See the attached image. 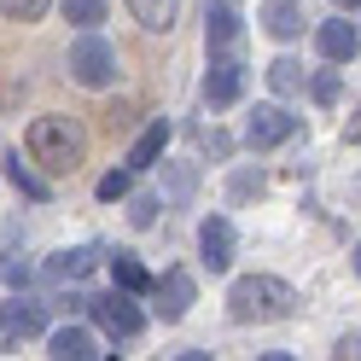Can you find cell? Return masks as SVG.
<instances>
[{
    "instance_id": "22",
    "label": "cell",
    "mask_w": 361,
    "mask_h": 361,
    "mask_svg": "<svg viewBox=\"0 0 361 361\" xmlns=\"http://www.w3.org/2000/svg\"><path fill=\"white\" fill-rule=\"evenodd\" d=\"M128 187H134V169H111L99 180V198H105V204H117V198H128Z\"/></svg>"
},
{
    "instance_id": "1",
    "label": "cell",
    "mask_w": 361,
    "mask_h": 361,
    "mask_svg": "<svg viewBox=\"0 0 361 361\" xmlns=\"http://www.w3.org/2000/svg\"><path fill=\"white\" fill-rule=\"evenodd\" d=\"M24 152L30 164H41L47 175H76L82 157H87V134L76 117H35L24 128Z\"/></svg>"
},
{
    "instance_id": "19",
    "label": "cell",
    "mask_w": 361,
    "mask_h": 361,
    "mask_svg": "<svg viewBox=\"0 0 361 361\" xmlns=\"http://www.w3.org/2000/svg\"><path fill=\"white\" fill-rule=\"evenodd\" d=\"M268 82H274V94H298V87H303V64L274 59V64H268Z\"/></svg>"
},
{
    "instance_id": "24",
    "label": "cell",
    "mask_w": 361,
    "mask_h": 361,
    "mask_svg": "<svg viewBox=\"0 0 361 361\" xmlns=\"http://www.w3.org/2000/svg\"><path fill=\"white\" fill-rule=\"evenodd\" d=\"M198 146H204L210 157H228V134H221V128H204V134H198Z\"/></svg>"
},
{
    "instance_id": "11",
    "label": "cell",
    "mask_w": 361,
    "mask_h": 361,
    "mask_svg": "<svg viewBox=\"0 0 361 361\" xmlns=\"http://www.w3.org/2000/svg\"><path fill=\"white\" fill-rule=\"evenodd\" d=\"M164 146H169V117H152L140 128V140L128 146V169H152L157 157H164Z\"/></svg>"
},
{
    "instance_id": "14",
    "label": "cell",
    "mask_w": 361,
    "mask_h": 361,
    "mask_svg": "<svg viewBox=\"0 0 361 361\" xmlns=\"http://www.w3.org/2000/svg\"><path fill=\"white\" fill-rule=\"evenodd\" d=\"M128 12H134V24H140V30H152V35H169V30H175L180 0H128Z\"/></svg>"
},
{
    "instance_id": "7",
    "label": "cell",
    "mask_w": 361,
    "mask_h": 361,
    "mask_svg": "<svg viewBox=\"0 0 361 361\" xmlns=\"http://www.w3.org/2000/svg\"><path fill=\"white\" fill-rule=\"evenodd\" d=\"M146 291L157 298V314H164V321H180V314L192 309V274H187V268H169V274L157 286H146Z\"/></svg>"
},
{
    "instance_id": "13",
    "label": "cell",
    "mask_w": 361,
    "mask_h": 361,
    "mask_svg": "<svg viewBox=\"0 0 361 361\" xmlns=\"http://www.w3.org/2000/svg\"><path fill=\"white\" fill-rule=\"evenodd\" d=\"M204 41H210L216 53L239 41V18H233V6H228V0H210V6H204Z\"/></svg>"
},
{
    "instance_id": "16",
    "label": "cell",
    "mask_w": 361,
    "mask_h": 361,
    "mask_svg": "<svg viewBox=\"0 0 361 361\" xmlns=\"http://www.w3.org/2000/svg\"><path fill=\"white\" fill-rule=\"evenodd\" d=\"M94 262H99V251H94V245H76V251H59V257L47 262V274H53V280H82Z\"/></svg>"
},
{
    "instance_id": "15",
    "label": "cell",
    "mask_w": 361,
    "mask_h": 361,
    "mask_svg": "<svg viewBox=\"0 0 361 361\" xmlns=\"http://www.w3.org/2000/svg\"><path fill=\"white\" fill-rule=\"evenodd\" d=\"M262 30L274 35V41H298V35H303V6H291V0H268Z\"/></svg>"
},
{
    "instance_id": "25",
    "label": "cell",
    "mask_w": 361,
    "mask_h": 361,
    "mask_svg": "<svg viewBox=\"0 0 361 361\" xmlns=\"http://www.w3.org/2000/svg\"><path fill=\"white\" fill-rule=\"evenodd\" d=\"M314 99H321V105H332V99H338V71L314 76Z\"/></svg>"
},
{
    "instance_id": "12",
    "label": "cell",
    "mask_w": 361,
    "mask_h": 361,
    "mask_svg": "<svg viewBox=\"0 0 361 361\" xmlns=\"http://www.w3.org/2000/svg\"><path fill=\"white\" fill-rule=\"evenodd\" d=\"M47 355H53V361H94V355H105V350L94 344V332H87V326H59Z\"/></svg>"
},
{
    "instance_id": "26",
    "label": "cell",
    "mask_w": 361,
    "mask_h": 361,
    "mask_svg": "<svg viewBox=\"0 0 361 361\" xmlns=\"http://www.w3.org/2000/svg\"><path fill=\"white\" fill-rule=\"evenodd\" d=\"M233 192H239V198H251V192H262V175H239V180H233Z\"/></svg>"
},
{
    "instance_id": "17",
    "label": "cell",
    "mask_w": 361,
    "mask_h": 361,
    "mask_svg": "<svg viewBox=\"0 0 361 361\" xmlns=\"http://www.w3.org/2000/svg\"><path fill=\"white\" fill-rule=\"evenodd\" d=\"M111 274H117V291H146V286H152V274L140 268L134 251H117V257H111Z\"/></svg>"
},
{
    "instance_id": "9",
    "label": "cell",
    "mask_w": 361,
    "mask_h": 361,
    "mask_svg": "<svg viewBox=\"0 0 361 361\" xmlns=\"http://www.w3.org/2000/svg\"><path fill=\"white\" fill-rule=\"evenodd\" d=\"M0 332H6V338H35V332H47V309L30 303V298L0 303Z\"/></svg>"
},
{
    "instance_id": "2",
    "label": "cell",
    "mask_w": 361,
    "mask_h": 361,
    "mask_svg": "<svg viewBox=\"0 0 361 361\" xmlns=\"http://www.w3.org/2000/svg\"><path fill=\"white\" fill-rule=\"evenodd\" d=\"M298 309V291H291L286 280L274 274H245L228 286V314L239 326H251V321H286V314Z\"/></svg>"
},
{
    "instance_id": "8",
    "label": "cell",
    "mask_w": 361,
    "mask_h": 361,
    "mask_svg": "<svg viewBox=\"0 0 361 361\" xmlns=\"http://www.w3.org/2000/svg\"><path fill=\"white\" fill-rule=\"evenodd\" d=\"M198 251H204L210 274L233 268V228H228V216H204V228H198Z\"/></svg>"
},
{
    "instance_id": "6",
    "label": "cell",
    "mask_w": 361,
    "mask_h": 361,
    "mask_svg": "<svg viewBox=\"0 0 361 361\" xmlns=\"http://www.w3.org/2000/svg\"><path fill=\"white\" fill-rule=\"evenodd\" d=\"M239 94H245V64L216 59V64H210V76H204V105H210V111H228Z\"/></svg>"
},
{
    "instance_id": "20",
    "label": "cell",
    "mask_w": 361,
    "mask_h": 361,
    "mask_svg": "<svg viewBox=\"0 0 361 361\" xmlns=\"http://www.w3.org/2000/svg\"><path fill=\"white\" fill-rule=\"evenodd\" d=\"M6 175H12V187L24 192V198H47V180L30 175V169H24V157H12V169H6Z\"/></svg>"
},
{
    "instance_id": "28",
    "label": "cell",
    "mask_w": 361,
    "mask_h": 361,
    "mask_svg": "<svg viewBox=\"0 0 361 361\" xmlns=\"http://www.w3.org/2000/svg\"><path fill=\"white\" fill-rule=\"evenodd\" d=\"M344 6H350V12H355V0H344Z\"/></svg>"
},
{
    "instance_id": "3",
    "label": "cell",
    "mask_w": 361,
    "mask_h": 361,
    "mask_svg": "<svg viewBox=\"0 0 361 361\" xmlns=\"http://www.w3.org/2000/svg\"><path fill=\"white\" fill-rule=\"evenodd\" d=\"M117 47H111L105 35H94V30H82L76 41H71V76L82 82V87H111L117 82Z\"/></svg>"
},
{
    "instance_id": "21",
    "label": "cell",
    "mask_w": 361,
    "mask_h": 361,
    "mask_svg": "<svg viewBox=\"0 0 361 361\" xmlns=\"http://www.w3.org/2000/svg\"><path fill=\"white\" fill-rule=\"evenodd\" d=\"M47 6H53V0H0V12H6L12 24H35Z\"/></svg>"
},
{
    "instance_id": "27",
    "label": "cell",
    "mask_w": 361,
    "mask_h": 361,
    "mask_svg": "<svg viewBox=\"0 0 361 361\" xmlns=\"http://www.w3.org/2000/svg\"><path fill=\"white\" fill-rule=\"evenodd\" d=\"M6 280L12 286H30V262H6Z\"/></svg>"
},
{
    "instance_id": "18",
    "label": "cell",
    "mask_w": 361,
    "mask_h": 361,
    "mask_svg": "<svg viewBox=\"0 0 361 361\" xmlns=\"http://www.w3.org/2000/svg\"><path fill=\"white\" fill-rule=\"evenodd\" d=\"M105 6H111V0H64V24L94 30V24H105Z\"/></svg>"
},
{
    "instance_id": "23",
    "label": "cell",
    "mask_w": 361,
    "mask_h": 361,
    "mask_svg": "<svg viewBox=\"0 0 361 361\" xmlns=\"http://www.w3.org/2000/svg\"><path fill=\"white\" fill-rule=\"evenodd\" d=\"M128 221H134V228H152V221H157V198H152V192H140V198L128 204Z\"/></svg>"
},
{
    "instance_id": "10",
    "label": "cell",
    "mask_w": 361,
    "mask_h": 361,
    "mask_svg": "<svg viewBox=\"0 0 361 361\" xmlns=\"http://www.w3.org/2000/svg\"><path fill=\"white\" fill-rule=\"evenodd\" d=\"M314 41H321V53H326L332 64H350V59L361 53V35H355L350 18H326V24L314 30Z\"/></svg>"
},
{
    "instance_id": "5",
    "label": "cell",
    "mask_w": 361,
    "mask_h": 361,
    "mask_svg": "<svg viewBox=\"0 0 361 361\" xmlns=\"http://www.w3.org/2000/svg\"><path fill=\"white\" fill-rule=\"evenodd\" d=\"M298 134V117H291L286 105H257L251 111V123H245V146L251 152H268V146H280Z\"/></svg>"
},
{
    "instance_id": "4",
    "label": "cell",
    "mask_w": 361,
    "mask_h": 361,
    "mask_svg": "<svg viewBox=\"0 0 361 361\" xmlns=\"http://www.w3.org/2000/svg\"><path fill=\"white\" fill-rule=\"evenodd\" d=\"M82 309L94 314V321H99L111 338H134V332L146 326V314L134 309V291H105V298H87Z\"/></svg>"
}]
</instances>
